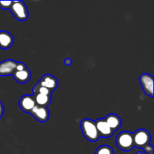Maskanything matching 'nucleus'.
Instances as JSON below:
<instances>
[{"instance_id": "obj_1", "label": "nucleus", "mask_w": 154, "mask_h": 154, "mask_svg": "<svg viewBox=\"0 0 154 154\" xmlns=\"http://www.w3.org/2000/svg\"><path fill=\"white\" fill-rule=\"evenodd\" d=\"M81 129L83 135L88 141L95 142L100 138V135L96 129V123L90 119L86 118L81 120Z\"/></svg>"}, {"instance_id": "obj_2", "label": "nucleus", "mask_w": 154, "mask_h": 154, "mask_svg": "<svg viewBox=\"0 0 154 154\" xmlns=\"http://www.w3.org/2000/svg\"><path fill=\"white\" fill-rule=\"evenodd\" d=\"M116 144L123 151H130L134 147L133 135L128 131H123L116 138Z\"/></svg>"}, {"instance_id": "obj_3", "label": "nucleus", "mask_w": 154, "mask_h": 154, "mask_svg": "<svg viewBox=\"0 0 154 154\" xmlns=\"http://www.w3.org/2000/svg\"><path fill=\"white\" fill-rule=\"evenodd\" d=\"M133 135L134 147L138 148H144L147 145L150 144L151 136L150 132L144 129H140L135 131Z\"/></svg>"}, {"instance_id": "obj_4", "label": "nucleus", "mask_w": 154, "mask_h": 154, "mask_svg": "<svg viewBox=\"0 0 154 154\" xmlns=\"http://www.w3.org/2000/svg\"><path fill=\"white\" fill-rule=\"evenodd\" d=\"M10 10L14 17L18 20L24 21L29 17L28 10L23 1H12Z\"/></svg>"}, {"instance_id": "obj_5", "label": "nucleus", "mask_w": 154, "mask_h": 154, "mask_svg": "<svg viewBox=\"0 0 154 154\" xmlns=\"http://www.w3.org/2000/svg\"><path fill=\"white\" fill-rule=\"evenodd\" d=\"M139 81L145 94L153 97V77L149 74H143L140 76Z\"/></svg>"}, {"instance_id": "obj_6", "label": "nucleus", "mask_w": 154, "mask_h": 154, "mask_svg": "<svg viewBox=\"0 0 154 154\" xmlns=\"http://www.w3.org/2000/svg\"><path fill=\"white\" fill-rule=\"evenodd\" d=\"M30 114L41 123H45L48 121L50 117L49 110L48 108L37 106V105H35L30 111Z\"/></svg>"}, {"instance_id": "obj_7", "label": "nucleus", "mask_w": 154, "mask_h": 154, "mask_svg": "<svg viewBox=\"0 0 154 154\" xmlns=\"http://www.w3.org/2000/svg\"><path fill=\"white\" fill-rule=\"evenodd\" d=\"M17 62L14 60H6L0 63V76L12 75L16 69Z\"/></svg>"}, {"instance_id": "obj_8", "label": "nucleus", "mask_w": 154, "mask_h": 154, "mask_svg": "<svg viewBox=\"0 0 154 154\" xmlns=\"http://www.w3.org/2000/svg\"><path fill=\"white\" fill-rule=\"evenodd\" d=\"M37 84L45 87V88L48 89L50 91L53 92L57 89V86H58V81L54 76L47 74L41 78V80Z\"/></svg>"}, {"instance_id": "obj_9", "label": "nucleus", "mask_w": 154, "mask_h": 154, "mask_svg": "<svg viewBox=\"0 0 154 154\" xmlns=\"http://www.w3.org/2000/svg\"><path fill=\"white\" fill-rule=\"evenodd\" d=\"M19 106L21 111L26 113H30L32 108L35 106L34 98L32 95H24L20 99Z\"/></svg>"}, {"instance_id": "obj_10", "label": "nucleus", "mask_w": 154, "mask_h": 154, "mask_svg": "<svg viewBox=\"0 0 154 154\" xmlns=\"http://www.w3.org/2000/svg\"><path fill=\"white\" fill-rule=\"evenodd\" d=\"M96 129L99 132L100 137H104V138H109L114 134V131L109 127L108 123L105 120L104 118L98 119L96 122Z\"/></svg>"}, {"instance_id": "obj_11", "label": "nucleus", "mask_w": 154, "mask_h": 154, "mask_svg": "<svg viewBox=\"0 0 154 154\" xmlns=\"http://www.w3.org/2000/svg\"><path fill=\"white\" fill-rule=\"evenodd\" d=\"M14 38L10 32L6 31H0V48L7 50L12 46Z\"/></svg>"}, {"instance_id": "obj_12", "label": "nucleus", "mask_w": 154, "mask_h": 154, "mask_svg": "<svg viewBox=\"0 0 154 154\" xmlns=\"http://www.w3.org/2000/svg\"><path fill=\"white\" fill-rule=\"evenodd\" d=\"M104 119L106 121V123H108L109 127L114 132L120 129V126H121L122 120L120 119V117L118 115H117V114H110L108 115H107Z\"/></svg>"}, {"instance_id": "obj_13", "label": "nucleus", "mask_w": 154, "mask_h": 154, "mask_svg": "<svg viewBox=\"0 0 154 154\" xmlns=\"http://www.w3.org/2000/svg\"><path fill=\"white\" fill-rule=\"evenodd\" d=\"M12 75L15 81L20 84H25L28 82L31 78V72L28 68L23 71H14Z\"/></svg>"}, {"instance_id": "obj_14", "label": "nucleus", "mask_w": 154, "mask_h": 154, "mask_svg": "<svg viewBox=\"0 0 154 154\" xmlns=\"http://www.w3.org/2000/svg\"><path fill=\"white\" fill-rule=\"evenodd\" d=\"M33 98H34L35 102V105L40 107H45L48 108V105L51 104V95H45V94H38L32 95Z\"/></svg>"}, {"instance_id": "obj_15", "label": "nucleus", "mask_w": 154, "mask_h": 154, "mask_svg": "<svg viewBox=\"0 0 154 154\" xmlns=\"http://www.w3.org/2000/svg\"><path fill=\"white\" fill-rule=\"evenodd\" d=\"M38 93L45 95H51V96L52 95V92L50 91L48 89L42 87V86H39L38 84H36L32 88V95L38 94Z\"/></svg>"}, {"instance_id": "obj_16", "label": "nucleus", "mask_w": 154, "mask_h": 154, "mask_svg": "<svg viewBox=\"0 0 154 154\" xmlns=\"http://www.w3.org/2000/svg\"><path fill=\"white\" fill-rule=\"evenodd\" d=\"M95 154H114L112 147L108 145H102L98 147Z\"/></svg>"}, {"instance_id": "obj_17", "label": "nucleus", "mask_w": 154, "mask_h": 154, "mask_svg": "<svg viewBox=\"0 0 154 154\" xmlns=\"http://www.w3.org/2000/svg\"><path fill=\"white\" fill-rule=\"evenodd\" d=\"M12 1H0V8L2 9H10Z\"/></svg>"}, {"instance_id": "obj_18", "label": "nucleus", "mask_w": 154, "mask_h": 154, "mask_svg": "<svg viewBox=\"0 0 154 154\" xmlns=\"http://www.w3.org/2000/svg\"><path fill=\"white\" fill-rule=\"evenodd\" d=\"M26 66L22 62H17V67L15 71H23L24 69H26Z\"/></svg>"}, {"instance_id": "obj_19", "label": "nucleus", "mask_w": 154, "mask_h": 154, "mask_svg": "<svg viewBox=\"0 0 154 154\" xmlns=\"http://www.w3.org/2000/svg\"><path fill=\"white\" fill-rule=\"evenodd\" d=\"M143 149H144V151H145L146 154L153 153V146L150 145V144H148V145H147L146 147H144Z\"/></svg>"}, {"instance_id": "obj_20", "label": "nucleus", "mask_w": 154, "mask_h": 154, "mask_svg": "<svg viewBox=\"0 0 154 154\" xmlns=\"http://www.w3.org/2000/svg\"><path fill=\"white\" fill-rule=\"evenodd\" d=\"M3 114H4V106H3V104L0 101V118H2Z\"/></svg>"}, {"instance_id": "obj_21", "label": "nucleus", "mask_w": 154, "mask_h": 154, "mask_svg": "<svg viewBox=\"0 0 154 154\" xmlns=\"http://www.w3.org/2000/svg\"><path fill=\"white\" fill-rule=\"evenodd\" d=\"M72 59L70 58H66V60H64V63L66 65V66H70V65H72Z\"/></svg>"}, {"instance_id": "obj_22", "label": "nucleus", "mask_w": 154, "mask_h": 154, "mask_svg": "<svg viewBox=\"0 0 154 154\" xmlns=\"http://www.w3.org/2000/svg\"><path fill=\"white\" fill-rule=\"evenodd\" d=\"M137 154H144V153H143L142 152L139 151V152H138V153H137ZM148 154H153V153H148Z\"/></svg>"}]
</instances>
